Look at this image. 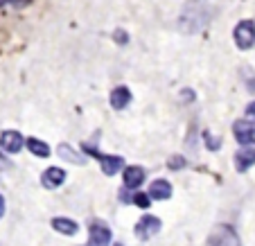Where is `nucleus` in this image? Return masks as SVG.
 I'll use <instances>...</instances> for the list:
<instances>
[{
  "mask_svg": "<svg viewBox=\"0 0 255 246\" xmlns=\"http://www.w3.org/2000/svg\"><path fill=\"white\" fill-rule=\"evenodd\" d=\"M233 39H235V45L240 50L253 48V43H255V23L253 20H242V23H237V27L233 29Z\"/></svg>",
  "mask_w": 255,
  "mask_h": 246,
  "instance_id": "obj_1",
  "label": "nucleus"
},
{
  "mask_svg": "<svg viewBox=\"0 0 255 246\" xmlns=\"http://www.w3.org/2000/svg\"><path fill=\"white\" fill-rule=\"evenodd\" d=\"M210 246H240V237L231 226H219L212 231Z\"/></svg>",
  "mask_w": 255,
  "mask_h": 246,
  "instance_id": "obj_2",
  "label": "nucleus"
},
{
  "mask_svg": "<svg viewBox=\"0 0 255 246\" xmlns=\"http://www.w3.org/2000/svg\"><path fill=\"white\" fill-rule=\"evenodd\" d=\"M160 219L154 217V215H147V217H142L138 224H135V237L138 240H149V237H154L156 233L160 231Z\"/></svg>",
  "mask_w": 255,
  "mask_h": 246,
  "instance_id": "obj_3",
  "label": "nucleus"
},
{
  "mask_svg": "<svg viewBox=\"0 0 255 246\" xmlns=\"http://www.w3.org/2000/svg\"><path fill=\"white\" fill-rule=\"evenodd\" d=\"M233 133H235L240 145H244V147L255 145V124L253 122H249V120L235 122V124H233Z\"/></svg>",
  "mask_w": 255,
  "mask_h": 246,
  "instance_id": "obj_4",
  "label": "nucleus"
},
{
  "mask_svg": "<svg viewBox=\"0 0 255 246\" xmlns=\"http://www.w3.org/2000/svg\"><path fill=\"white\" fill-rule=\"evenodd\" d=\"M91 240L86 246H109L111 244V228L102 222H93L91 224Z\"/></svg>",
  "mask_w": 255,
  "mask_h": 246,
  "instance_id": "obj_5",
  "label": "nucleus"
},
{
  "mask_svg": "<svg viewBox=\"0 0 255 246\" xmlns=\"http://www.w3.org/2000/svg\"><path fill=\"white\" fill-rule=\"evenodd\" d=\"M23 145H25V140L18 131H2V133H0V147H2L7 154H18V151L23 149Z\"/></svg>",
  "mask_w": 255,
  "mask_h": 246,
  "instance_id": "obj_6",
  "label": "nucleus"
},
{
  "mask_svg": "<svg viewBox=\"0 0 255 246\" xmlns=\"http://www.w3.org/2000/svg\"><path fill=\"white\" fill-rule=\"evenodd\" d=\"M109 102H111V107L116 109V111H122V109L129 107L131 102V91L127 86H118L111 91V95H109Z\"/></svg>",
  "mask_w": 255,
  "mask_h": 246,
  "instance_id": "obj_7",
  "label": "nucleus"
},
{
  "mask_svg": "<svg viewBox=\"0 0 255 246\" xmlns=\"http://www.w3.org/2000/svg\"><path fill=\"white\" fill-rule=\"evenodd\" d=\"M95 158L100 160L102 172H104L106 176H113V174H118L122 167H125V160H122L120 156H102V154H95Z\"/></svg>",
  "mask_w": 255,
  "mask_h": 246,
  "instance_id": "obj_8",
  "label": "nucleus"
},
{
  "mask_svg": "<svg viewBox=\"0 0 255 246\" xmlns=\"http://www.w3.org/2000/svg\"><path fill=\"white\" fill-rule=\"evenodd\" d=\"M63 181H66V172H63V169H59V167H48L43 172V176H41V183H43L48 190L59 188Z\"/></svg>",
  "mask_w": 255,
  "mask_h": 246,
  "instance_id": "obj_9",
  "label": "nucleus"
},
{
  "mask_svg": "<svg viewBox=\"0 0 255 246\" xmlns=\"http://www.w3.org/2000/svg\"><path fill=\"white\" fill-rule=\"evenodd\" d=\"M255 165V149L253 147H244V149H240L235 154V167L237 172H246L249 167H253Z\"/></svg>",
  "mask_w": 255,
  "mask_h": 246,
  "instance_id": "obj_10",
  "label": "nucleus"
},
{
  "mask_svg": "<svg viewBox=\"0 0 255 246\" xmlns=\"http://www.w3.org/2000/svg\"><path fill=\"white\" fill-rule=\"evenodd\" d=\"M149 197L151 199H158V201L169 199V197H172V185H169V181H165V179L154 181V183L149 185Z\"/></svg>",
  "mask_w": 255,
  "mask_h": 246,
  "instance_id": "obj_11",
  "label": "nucleus"
},
{
  "mask_svg": "<svg viewBox=\"0 0 255 246\" xmlns=\"http://www.w3.org/2000/svg\"><path fill=\"white\" fill-rule=\"evenodd\" d=\"M144 181V169L138 167V165H131V167L125 169V185L127 188H138V185H142Z\"/></svg>",
  "mask_w": 255,
  "mask_h": 246,
  "instance_id": "obj_12",
  "label": "nucleus"
},
{
  "mask_svg": "<svg viewBox=\"0 0 255 246\" xmlns=\"http://www.w3.org/2000/svg\"><path fill=\"white\" fill-rule=\"evenodd\" d=\"M52 228L57 233H63V235H75L79 226L72 222V219H68V217H54L52 219Z\"/></svg>",
  "mask_w": 255,
  "mask_h": 246,
  "instance_id": "obj_13",
  "label": "nucleus"
},
{
  "mask_svg": "<svg viewBox=\"0 0 255 246\" xmlns=\"http://www.w3.org/2000/svg\"><path fill=\"white\" fill-rule=\"evenodd\" d=\"M27 147H29V151H32L34 156H41V158H48L52 151H50V147L45 145L43 140H36V138H29L27 140Z\"/></svg>",
  "mask_w": 255,
  "mask_h": 246,
  "instance_id": "obj_14",
  "label": "nucleus"
},
{
  "mask_svg": "<svg viewBox=\"0 0 255 246\" xmlns=\"http://www.w3.org/2000/svg\"><path fill=\"white\" fill-rule=\"evenodd\" d=\"M57 151H59V156H61V158L70 160V163H79V165H82L84 160H86L82 154H77V151H70V147H68V145H59Z\"/></svg>",
  "mask_w": 255,
  "mask_h": 246,
  "instance_id": "obj_15",
  "label": "nucleus"
},
{
  "mask_svg": "<svg viewBox=\"0 0 255 246\" xmlns=\"http://www.w3.org/2000/svg\"><path fill=\"white\" fill-rule=\"evenodd\" d=\"M131 201H133L138 208H149L151 206V197H149V194H144V192H138L133 199H131Z\"/></svg>",
  "mask_w": 255,
  "mask_h": 246,
  "instance_id": "obj_16",
  "label": "nucleus"
},
{
  "mask_svg": "<svg viewBox=\"0 0 255 246\" xmlns=\"http://www.w3.org/2000/svg\"><path fill=\"white\" fill-rule=\"evenodd\" d=\"M32 0H0V5H14V7H25L29 5Z\"/></svg>",
  "mask_w": 255,
  "mask_h": 246,
  "instance_id": "obj_17",
  "label": "nucleus"
},
{
  "mask_svg": "<svg viewBox=\"0 0 255 246\" xmlns=\"http://www.w3.org/2000/svg\"><path fill=\"white\" fill-rule=\"evenodd\" d=\"M203 138H206V142H208V147H210V149H217V147H219V142H222V140H215L210 133H203Z\"/></svg>",
  "mask_w": 255,
  "mask_h": 246,
  "instance_id": "obj_18",
  "label": "nucleus"
},
{
  "mask_svg": "<svg viewBox=\"0 0 255 246\" xmlns=\"http://www.w3.org/2000/svg\"><path fill=\"white\" fill-rule=\"evenodd\" d=\"M246 120L255 122V102H251L249 107H246Z\"/></svg>",
  "mask_w": 255,
  "mask_h": 246,
  "instance_id": "obj_19",
  "label": "nucleus"
},
{
  "mask_svg": "<svg viewBox=\"0 0 255 246\" xmlns=\"http://www.w3.org/2000/svg\"><path fill=\"white\" fill-rule=\"evenodd\" d=\"M116 39H118V43H120V45H125V43H127V39H129V36H127V34L122 32V29H118V32H116Z\"/></svg>",
  "mask_w": 255,
  "mask_h": 246,
  "instance_id": "obj_20",
  "label": "nucleus"
},
{
  "mask_svg": "<svg viewBox=\"0 0 255 246\" xmlns=\"http://www.w3.org/2000/svg\"><path fill=\"white\" fill-rule=\"evenodd\" d=\"M169 165H172V169H178V165H185V158H174Z\"/></svg>",
  "mask_w": 255,
  "mask_h": 246,
  "instance_id": "obj_21",
  "label": "nucleus"
},
{
  "mask_svg": "<svg viewBox=\"0 0 255 246\" xmlns=\"http://www.w3.org/2000/svg\"><path fill=\"white\" fill-rule=\"evenodd\" d=\"M5 215V199H2V194H0V217Z\"/></svg>",
  "mask_w": 255,
  "mask_h": 246,
  "instance_id": "obj_22",
  "label": "nucleus"
},
{
  "mask_svg": "<svg viewBox=\"0 0 255 246\" xmlns=\"http://www.w3.org/2000/svg\"><path fill=\"white\" fill-rule=\"evenodd\" d=\"M113 246H125V244H120V242H116V244H113Z\"/></svg>",
  "mask_w": 255,
  "mask_h": 246,
  "instance_id": "obj_23",
  "label": "nucleus"
}]
</instances>
